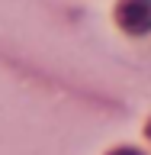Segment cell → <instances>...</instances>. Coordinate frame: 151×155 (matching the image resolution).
<instances>
[{
    "instance_id": "cell-1",
    "label": "cell",
    "mask_w": 151,
    "mask_h": 155,
    "mask_svg": "<svg viewBox=\"0 0 151 155\" xmlns=\"http://www.w3.org/2000/svg\"><path fill=\"white\" fill-rule=\"evenodd\" d=\"M116 19L125 32H148L151 29V0H119Z\"/></svg>"
},
{
    "instance_id": "cell-2",
    "label": "cell",
    "mask_w": 151,
    "mask_h": 155,
    "mask_svg": "<svg viewBox=\"0 0 151 155\" xmlns=\"http://www.w3.org/2000/svg\"><path fill=\"white\" fill-rule=\"evenodd\" d=\"M109 155H142V152H135V149H116V152H109Z\"/></svg>"
},
{
    "instance_id": "cell-3",
    "label": "cell",
    "mask_w": 151,
    "mask_h": 155,
    "mask_svg": "<svg viewBox=\"0 0 151 155\" xmlns=\"http://www.w3.org/2000/svg\"><path fill=\"white\" fill-rule=\"evenodd\" d=\"M145 133H148V139H151V123H148V129H145Z\"/></svg>"
}]
</instances>
